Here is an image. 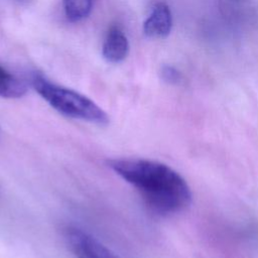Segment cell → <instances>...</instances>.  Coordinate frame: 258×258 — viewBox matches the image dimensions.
<instances>
[{
  "label": "cell",
  "mask_w": 258,
  "mask_h": 258,
  "mask_svg": "<svg viewBox=\"0 0 258 258\" xmlns=\"http://www.w3.org/2000/svg\"><path fill=\"white\" fill-rule=\"evenodd\" d=\"M108 165L133 185L146 205L159 215L179 213L191 202L186 180L167 164L150 159L118 158L110 160Z\"/></svg>",
  "instance_id": "1"
},
{
  "label": "cell",
  "mask_w": 258,
  "mask_h": 258,
  "mask_svg": "<svg viewBox=\"0 0 258 258\" xmlns=\"http://www.w3.org/2000/svg\"><path fill=\"white\" fill-rule=\"evenodd\" d=\"M31 85L61 115L98 125L107 124L109 121L107 113L100 106L79 92L53 84L37 74L31 77Z\"/></svg>",
  "instance_id": "2"
},
{
  "label": "cell",
  "mask_w": 258,
  "mask_h": 258,
  "mask_svg": "<svg viewBox=\"0 0 258 258\" xmlns=\"http://www.w3.org/2000/svg\"><path fill=\"white\" fill-rule=\"evenodd\" d=\"M64 239L77 258H117L97 238L78 227H68Z\"/></svg>",
  "instance_id": "3"
},
{
  "label": "cell",
  "mask_w": 258,
  "mask_h": 258,
  "mask_svg": "<svg viewBox=\"0 0 258 258\" xmlns=\"http://www.w3.org/2000/svg\"><path fill=\"white\" fill-rule=\"evenodd\" d=\"M172 27L171 11L164 2L156 3L143 23V32L149 38H165Z\"/></svg>",
  "instance_id": "4"
},
{
  "label": "cell",
  "mask_w": 258,
  "mask_h": 258,
  "mask_svg": "<svg viewBox=\"0 0 258 258\" xmlns=\"http://www.w3.org/2000/svg\"><path fill=\"white\" fill-rule=\"evenodd\" d=\"M129 52V42L124 32L118 26H112L104 40L102 53L104 58L112 63L121 62Z\"/></svg>",
  "instance_id": "5"
},
{
  "label": "cell",
  "mask_w": 258,
  "mask_h": 258,
  "mask_svg": "<svg viewBox=\"0 0 258 258\" xmlns=\"http://www.w3.org/2000/svg\"><path fill=\"white\" fill-rule=\"evenodd\" d=\"M27 92L26 84L0 64V97L17 99Z\"/></svg>",
  "instance_id": "6"
},
{
  "label": "cell",
  "mask_w": 258,
  "mask_h": 258,
  "mask_svg": "<svg viewBox=\"0 0 258 258\" xmlns=\"http://www.w3.org/2000/svg\"><path fill=\"white\" fill-rule=\"evenodd\" d=\"M95 0H62L64 14L71 22H78L88 17Z\"/></svg>",
  "instance_id": "7"
},
{
  "label": "cell",
  "mask_w": 258,
  "mask_h": 258,
  "mask_svg": "<svg viewBox=\"0 0 258 258\" xmlns=\"http://www.w3.org/2000/svg\"><path fill=\"white\" fill-rule=\"evenodd\" d=\"M160 77L163 82L170 85H177L181 82L182 76L178 70L169 64H163L160 69Z\"/></svg>",
  "instance_id": "8"
}]
</instances>
